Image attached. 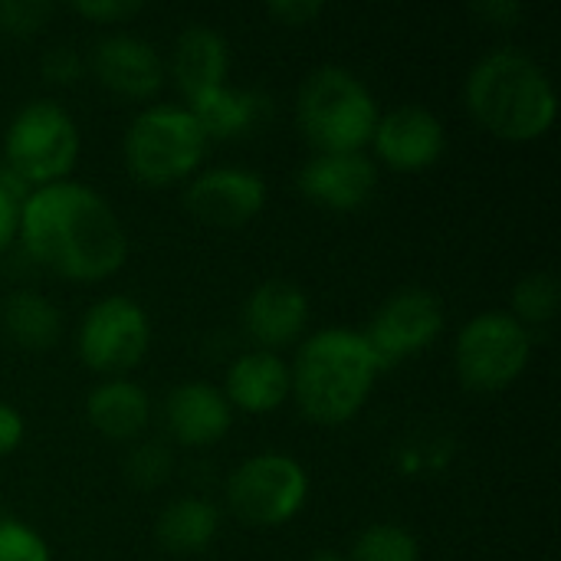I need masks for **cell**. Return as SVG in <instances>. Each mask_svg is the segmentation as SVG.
<instances>
[{"label":"cell","instance_id":"14","mask_svg":"<svg viewBox=\"0 0 561 561\" xmlns=\"http://www.w3.org/2000/svg\"><path fill=\"white\" fill-rule=\"evenodd\" d=\"M92 76L115 95L125 99H151L164 85V59L161 53L135 36V33H108L95 43L89 62Z\"/></svg>","mask_w":561,"mask_h":561},{"label":"cell","instance_id":"13","mask_svg":"<svg viewBox=\"0 0 561 561\" xmlns=\"http://www.w3.org/2000/svg\"><path fill=\"white\" fill-rule=\"evenodd\" d=\"M296 187L306 194V201H312L325 210L352 214V210H362L375 197L378 164L365 151L312 154L299 168Z\"/></svg>","mask_w":561,"mask_h":561},{"label":"cell","instance_id":"33","mask_svg":"<svg viewBox=\"0 0 561 561\" xmlns=\"http://www.w3.org/2000/svg\"><path fill=\"white\" fill-rule=\"evenodd\" d=\"M23 437H26L23 414L13 404L0 401V457H10L23 444Z\"/></svg>","mask_w":561,"mask_h":561},{"label":"cell","instance_id":"16","mask_svg":"<svg viewBox=\"0 0 561 561\" xmlns=\"http://www.w3.org/2000/svg\"><path fill=\"white\" fill-rule=\"evenodd\" d=\"M168 434L181 447H214L233 427V408L210 381H184L164 401Z\"/></svg>","mask_w":561,"mask_h":561},{"label":"cell","instance_id":"18","mask_svg":"<svg viewBox=\"0 0 561 561\" xmlns=\"http://www.w3.org/2000/svg\"><path fill=\"white\" fill-rule=\"evenodd\" d=\"M293 391L289 365L276 352H247L227 368L224 398L230 408H240L247 414H270L286 404Z\"/></svg>","mask_w":561,"mask_h":561},{"label":"cell","instance_id":"12","mask_svg":"<svg viewBox=\"0 0 561 561\" xmlns=\"http://www.w3.org/2000/svg\"><path fill=\"white\" fill-rule=\"evenodd\" d=\"M184 207L210 227H243L266 207V181L247 168H210L187 181Z\"/></svg>","mask_w":561,"mask_h":561},{"label":"cell","instance_id":"27","mask_svg":"<svg viewBox=\"0 0 561 561\" xmlns=\"http://www.w3.org/2000/svg\"><path fill=\"white\" fill-rule=\"evenodd\" d=\"M53 7L46 0H0V26L13 36H33L46 26Z\"/></svg>","mask_w":561,"mask_h":561},{"label":"cell","instance_id":"26","mask_svg":"<svg viewBox=\"0 0 561 561\" xmlns=\"http://www.w3.org/2000/svg\"><path fill=\"white\" fill-rule=\"evenodd\" d=\"M125 473H128V480H131L135 486L154 490V486H161V483L171 477V454H168L161 444H138V447L128 454Z\"/></svg>","mask_w":561,"mask_h":561},{"label":"cell","instance_id":"19","mask_svg":"<svg viewBox=\"0 0 561 561\" xmlns=\"http://www.w3.org/2000/svg\"><path fill=\"white\" fill-rule=\"evenodd\" d=\"M85 417H89V427L95 434H102L105 440L128 444V440L141 437V431L148 427L151 401L141 385H135L128 378H108L92 388V394L85 401Z\"/></svg>","mask_w":561,"mask_h":561},{"label":"cell","instance_id":"25","mask_svg":"<svg viewBox=\"0 0 561 561\" xmlns=\"http://www.w3.org/2000/svg\"><path fill=\"white\" fill-rule=\"evenodd\" d=\"M0 561H53L36 529L13 516H0Z\"/></svg>","mask_w":561,"mask_h":561},{"label":"cell","instance_id":"34","mask_svg":"<svg viewBox=\"0 0 561 561\" xmlns=\"http://www.w3.org/2000/svg\"><path fill=\"white\" fill-rule=\"evenodd\" d=\"M309 561H348L342 552H332V549H319L316 556H309Z\"/></svg>","mask_w":561,"mask_h":561},{"label":"cell","instance_id":"23","mask_svg":"<svg viewBox=\"0 0 561 561\" xmlns=\"http://www.w3.org/2000/svg\"><path fill=\"white\" fill-rule=\"evenodd\" d=\"M559 312V279L546 270L526 273L516 289H513V319L523 329H542L556 319Z\"/></svg>","mask_w":561,"mask_h":561},{"label":"cell","instance_id":"30","mask_svg":"<svg viewBox=\"0 0 561 561\" xmlns=\"http://www.w3.org/2000/svg\"><path fill=\"white\" fill-rule=\"evenodd\" d=\"M72 13L85 16L89 23H125L135 13H141L138 0H79L72 3Z\"/></svg>","mask_w":561,"mask_h":561},{"label":"cell","instance_id":"22","mask_svg":"<svg viewBox=\"0 0 561 561\" xmlns=\"http://www.w3.org/2000/svg\"><path fill=\"white\" fill-rule=\"evenodd\" d=\"M184 108L197 118L207 141H214V138L227 141L256 125V118L263 115V99L250 89L220 85V89H210L201 99L187 102Z\"/></svg>","mask_w":561,"mask_h":561},{"label":"cell","instance_id":"6","mask_svg":"<svg viewBox=\"0 0 561 561\" xmlns=\"http://www.w3.org/2000/svg\"><path fill=\"white\" fill-rule=\"evenodd\" d=\"M79 158V128L53 99L26 102L3 131V168L30 191L69 181Z\"/></svg>","mask_w":561,"mask_h":561},{"label":"cell","instance_id":"9","mask_svg":"<svg viewBox=\"0 0 561 561\" xmlns=\"http://www.w3.org/2000/svg\"><path fill=\"white\" fill-rule=\"evenodd\" d=\"M151 345L148 312L128 296H105L92 302L76 332L79 362L108 378H125Z\"/></svg>","mask_w":561,"mask_h":561},{"label":"cell","instance_id":"21","mask_svg":"<svg viewBox=\"0 0 561 561\" xmlns=\"http://www.w3.org/2000/svg\"><path fill=\"white\" fill-rule=\"evenodd\" d=\"M0 322L10 342L26 352H49L62 335V312L33 289H20L7 296L0 309Z\"/></svg>","mask_w":561,"mask_h":561},{"label":"cell","instance_id":"28","mask_svg":"<svg viewBox=\"0 0 561 561\" xmlns=\"http://www.w3.org/2000/svg\"><path fill=\"white\" fill-rule=\"evenodd\" d=\"M26 194H30V187L20 184L7 168H0V253L20 233V207H23Z\"/></svg>","mask_w":561,"mask_h":561},{"label":"cell","instance_id":"15","mask_svg":"<svg viewBox=\"0 0 561 561\" xmlns=\"http://www.w3.org/2000/svg\"><path fill=\"white\" fill-rule=\"evenodd\" d=\"M309 322V299L293 279H263L243 302V325L250 339L263 348L293 345Z\"/></svg>","mask_w":561,"mask_h":561},{"label":"cell","instance_id":"17","mask_svg":"<svg viewBox=\"0 0 561 561\" xmlns=\"http://www.w3.org/2000/svg\"><path fill=\"white\" fill-rule=\"evenodd\" d=\"M227 72H230L227 39L207 23L184 26L171 49V79L181 89L184 102H194L204 92L227 85Z\"/></svg>","mask_w":561,"mask_h":561},{"label":"cell","instance_id":"7","mask_svg":"<svg viewBox=\"0 0 561 561\" xmlns=\"http://www.w3.org/2000/svg\"><path fill=\"white\" fill-rule=\"evenodd\" d=\"M533 358V332L523 329L510 312L490 309L473 316L454 345V368L463 388L477 394L506 391L523 378Z\"/></svg>","mask_w":561,"mask_h":561},{"label":"cell","instance_id":"3","mask_svg":"<svg viewBox=\"0 0 561 561\" xmlns=\"http://www.w3.org/2000/svg\"><path fill=\"white\" fill-rule=\"evenodd\" d=\"M381 368L365 335L355 329H322L299 345L289 368L299 411L319 427L348 424L368 401Z\"/></svg>","mask_w":561,"mask_h":561},{"label":"cell","instance_id":"2","mask_svg":"<svg viewBox=\"0 0 561 561\" xmlns=\"http://www.w3.org/2000/svg\"><path fill=\"white\" fill-rule=\"evenodd\" d=\"M463 95L477 125L513 145L542 138L559 115V95L549 72L536 56L516 46L480 56L467 76Z\"/></svg>","mask_w":561,"mask_h":561},{"label":"cell","instance_id":"4","mask_svg":"<svg viewBox=\"0 0 561 561\" xmlns=\"http://www.w3.org/2000/svg\"><path fill=\"white\" fill-rule=\"evenodd\" d=\"M375 92L345 66L312 69L296 92V122L316 154L362 151L378 125Z\"/></svg>","mask_w":561,"mask_h":561},{"label":"cell","instance_id":"31","mask_svg":"<svg viewBox=\"0 0 561 561\" xmlns=\"http://www.w3.org/2000/svg\"><path fill=\"white\" fill-rule=\"evenodd\" d=\"M322 3L319 0H276L266 7V16H273L283 26H306L316 16H322Z\"/></svg>","mask_w":561,"mask_h":561},{"label":"cell","instance_id":"8","mask_svg":"<svg viewBox=\"0 0 561 561\" xmlns=\"http://www.w3.org/2000/svg\"><path fill=\"white\" fill-rule=\"evenodd\" d=\"M309 500V473L289 454H256L227 477L230 513L253 529L286 526Z\"/></svg>","mask_w":561,"mask_h":561},{"label":"cell","instance_id":"11","mask_svg":"<svg viewBox=\"0 0 561 561\" xmlns=\"http://www.w3.org/2000/svg\"><path fill=\"white\" fill-rule=\"evenodd\" d=\"M368 145L375 148V158L394 171H424L444 158L447 128L427 105L404 102L378 115Z\"/></svg>","mask_w":561,"mask_h":561},{"label":"cell","instance_id":"10","mask_svg":"<svg viewBox=\"0 0 561 561\" xmlns=\"http://www.w3.org/2000/svg\"><path fill=\"white\" fill-rule=\"evenodd\" d=\"M447 325L444 302L421 286H404L391 293L371 316L368 329L362 332L368 348L378 358V368L388 371L404 358L421 355L431 348Z\"/></svg>","mask_w":561,"mask_h":561},{"label":"cell","instance_id":"24","mask_svg":"<svg viewBox=\"0 0 561 561\" xmlns=\"http://www.w3.org/2000/svg\"><path fill=\"white\" fill-rule=\"evenodd\" d=\"M348 561H421V546L417 539L398 526V523H375L368 526L355 546L352 556H345Z\"/></svg>","mask_w":561,"mask_h":561},{"label":"cell","instance_id":"20","mask_svg":"<svg viewBox=\"0 0 561 561\" xmlns=\"http://www.w3.org/2000/svg\"><path fill=\"white\" fill-rule=\"evenodd\" d=\"M220 533V513L210 500L181 496L168 503L154 519V539L171 556H201Z\"/></svg>","mask_w":561,"mask_h":561},{"label":"cell","instance_id":"29","mask_svg":"<svg viewBox=\"0 0 561 561\" xmlns=\"http://www.w3.org/2000/svg\"><path fill=\"white\" fill-rule=\"evenodd\" d=\"M39 72H43L46 82H53V85H72V82L82 79L85 59H82V53L72 49V46H53V49L43 53Z\"/></svg>","mask_w":561,"mask_h":561},{"label":"cell","instance_id":"5","mask_svg":"<svg viewBox=\"0 0 561 561\" xmlns=\"http://www.w3.org/2000/svg\"><path fill=\"white\" fill-rule=\"evenodd\" d=\"M207 135L184 105L141 108L122 138L128 174L145 187H168L191 181L207 154Z\"/></svg>","mask_w":561,"mask_h":561},{"label":"cell","instance_id":"32","mask_svg":"<svg viewBox=\"0 0 561 561\" xmlns=\"http://www.w3.org/2000/svg\"><path fill=\"white\" fill-rule=\"evenodd\" d=\"M473 13L496 30H510L526 16V7L519 0H483V3H473Z\"/></svg>","mask_w":561,"mask_h":561},{"label":"cell","instance_id":"1","mask_svg":"<svg viewBox=\"0 0 561 561\" xmlns=\"http://www.w3.org/2000/svg\"><path fill=\"white\" fill-rule=\"evenodd\" d=\"M16 237L43 270L76 283L108 279L128 260V233L115 207L79 181L30 191Z\"/></svg>","mask_w":561,"mask_h":561}]
</instances>
